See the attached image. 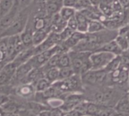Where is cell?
<instances>
[{
  "label": "cell",
  "mask_w": 129,
  "mask_h": 116,
  "mask_svg": "<svg viewBox=\"0 0 129 116\" xmlns=\"http://www.w3.org/2000/svg\"><path fill=\"white\" fill-rule=\"evenodd\" d=\"M119 34V30L106 29L98 32H86L85 37L71 51L94 53L105 44L115 40Z\"/></svg>",
  "instance_id": "obj_2"
},
{
  "label": "cell",
  "mask_w": 129,
  "mask_h": 116,
  "mask_svg": "<svg viewBox=\"0 0 129 116\" xmlns=\"http://www.w3.org/2000/svg\"><path fill=\"white\" fill-rule=\"evenodd\" d=\"M128 95H129V91H128Z\"/></svg>",
  "instance_id": "obj_41"
},
{
  "label": "cell",
  "mask_w": 129,
  "mask_h": 116,
  "mask_svg": "<svg viewBox=\"0 0 129 116\" xmlns=\"http://www.w3.org/2000/svg\"><path fill=\"white\" fill-rule=\"evenodd\" d=\"M83 116H87V115H83Z\"/></svg>",
  "instance_id": "obj_42"
},
{
  "label": "cell",
  "mask_w": 129,
  "mask_h": 116,
  "mask_svg": "<svg viewBox=\"0 0 129 116\" xmlns=\"http://www.w3.org/2000/svg\"><path fill=\"white\" fill-rule=\"evenodd\" d=\"M62 116H83V115L79 110L75 109L67 112H63Z\"/></svg>",
  "instance_id": "obj_33"
},
{
  "label": "cell",
  "mask_w": 129,
  "mask_h": 116,
  "mask_svg": "<svg viewBox=\"0 0 129 116\" xmlns=\"http://www.w3.org/2000/svg\"><path fill=\"white\" fill-rule=\"evenodd\" d=\"M63 112L59 108H51L39 114V116H62Z\"/></svg>",
  "instance_id": "obj_29"
},
{
  "label": "cell",
  "mask_w": 129,
  "mask_h": 116,
  "mask_svg": "<svg viewBox=\"0 0 129 116\" xmlns=\"http://www.w3.org/2000/svg\"><path fill=\"white\" fill-rule=\"evenodd\" d=\"M17 69V66L13 61L8 63L3 67L0 71V86H7L11 82L14 77Z\"/></svg>",
  "instance_id": "obj_10"
},
{
  "label": "cell",
  "mask_w": 129,
  "mask_h": 116,
  "mask_svg": "<svg viewBox=\"0 0 129 116\" xmlns=\"http://www.w3.org/2000/svg\"><path fill=\"white\" fill-rule=\"evenodd\" d=\"M15 2L16 0H0V18L10 11Z\"/></svg>",
  "instance_id": "obj_22"
},
{
  "label": "cell",
  "mask_w": 129,
  "mask_h": 116,
  "mask_svg": "<svg viewBox=\"0 0 129 116\" xmlns=\"http://www.w3.org/2000/svg\"><path fill=\"white\" fill-rule=\"evenodd\" d=\"M35 67L33 64V63L31 62V60H28L27 62H26L25 63L20 65V66L17 67V70H16V73L14 75V79L16 80L20 81L22 82L25 77L29 73V72L33 69Z\"/></svg>",
  "instance_id": "obj_14"
},
{
  "label": "cell",
  "mask_w": 129,
  "mask_h": 116,
  "mask_svg": "<svg viewBox=\"0 0 129 116\" xmlns=\"http://www.w3.org/2000/svg\"><path fill=\"white\" fill-rule=\"evenodd\" d=\"M8 63H9V62H8L7 60H4V61H2V62H0V71L3 69V67H4Z\"/></svg>",
  "instance_id": "obj_38"
},
{
  "label": "cell",
  "mask_w": 129,
  "mask_h": 116,
  "mask_svg": "<svg viewBox=\"0 0 129 116\" xmlns=\"http://www.w3.org/2000/svg\"><path fill=\"white\" fill-rule=\"evenodd\" d=\"M60 51L63 52L60 46L58 45H56L49 50H47L45 51H43L40 54H38L33 56L30 59V60L33 63L35 68H41L43 66H45L48 63V61L54 54H56L57 53L60 52Z\"/></svg>",
  "instance_id": "obj_8"
},
{
  "label": "cell",
  "mask_w": 129,
  "mask_h": 116,
  "mask_svg": "<svg viewBox=\"0 0 129 116\" xmlns=\"http://www.w3.org/2000/svg\"><path fill=\"white\" fill-rule=\"evenodd\" d=\"M76 10L74 8H70V7H65L63 6L60 11L59 12L60 17H62L63 20L65 21H68L70 18L74 17L76 15Z\"/></svg>",
  "instance_id": "obj_24"
},
{
  "label": "cell",
  "mask_w": 129,
  "mask_h": 116,
  "mask_svg": "<svg viewBox=\"0 0 129 116\" xmlns=\"http://www.w3.org/2000/svg\"><path fill=\"white\" fill-rule=\"evenodd\" d=\"M36 88L33 84H23L16 90V94L22 97H30L36 94Z\"/></svg>",
  "instance_id": "obj_15"
},
{
  "label": "cell",
  "mask_w": 129,
  "mask_h": 116,
  "mask_svg": "<svg viewBox=\"0 0 129 116\" xmlns=\"http://www.w3.org/2000/svg\"><path fill=\"white\" fill-rule=\"evenodd\" d=\"M86 33L80 32L79 31L74 32L72 35L67 38L66 41L61 42L59 45L61 48L63 52H69L70 51L73 50L85 37Z\"/></svg>",
  "instance_id": "obj_11"
},
{
  "label": "cell",
  "mask_w": 129,
  "mask_h": 116,
  "mask_svg": "<svg viewBox=\"0 0 129 116\" xmlns=\"http://www.w3.org/2000/svg\"><path fill=\"white\" fill-rule=\"evenodd\" d=\"M83 101H85V98L83 94H70L67 96V97L63 101L62 104H60L58 108L63 112H67L73 109H75L76 107Z\"/></svg>",
  "instance_id": "obj_9"
},
{
  "label": "cell",
  "mask_w": 129,
  "mask_h": 116,
  "mask_svg": "<svg viewBox=\"0 0 129 116\" xmlns=\"http://www.w3.org/2000/svg\"><path fill=\"white\" fill-rule=\"evenodd\" d=\"M115 41L116 42V43L123 52L129 50V41L125 35L118 34Z\"/></svg>",
  "instance_id": "obj_27"
},
{
  "label": "cell",
  "mask_w": 129,
  "mask_h": 116,
  "mask_svg": "<svg viewBox=\"0 0 129 116\" xmlns=\"http://www.w3.org/2000/svg\"><path fill=\"white\" fill-rule=\"evenodd\" d=\"M63 7V0H47L45 2V10L48 16L52 17L58 14Z\"/></svg>",
  "instance_id": "obj_13"
},
{
  "label": "cell",
  "mask_w": 129,
  "mask_h": 116,
  "mask_svg": "<svg viewBox=\"0 0 129 116\" xmlns=\"http://www.w3.org/2000/svg\"><path fill=\"white\" fill-rule=\"evenodd\" d=\"M128 88H129V79H128Z\"/></svg>",
  "instance_id": "obj_40"
},
{
  "label": "cell",
  "mask_w": 129,
  "mask_h": 116,
  "mask_svg": "<svg viewBox=\"0 0 129 116\" xmlns=\"http://www.w3.org/2000/svg\"><path fill=\"white\" fill-rule=\"evenodd\" d=\"M29 5L23 9H22L19 13L13 23L7 29H5L1 35L2 37H9L12 35H16L19 34L20 32H22L27 23L30 11L29 10Z\"/></svg>",
  "instance_id": "obj_5"
},
{
  "label": "cell",
  "mask_w": 129,
  "mask_h": 116,
  "mask_svg": "<svg viewBox=\"0 0 129 116\" xmlns=\"http://www.w3.org/2000/svg\"><path fill=\"white\" fill-rule=\"evenodd\" d=\"M75 73L71 67L59 69V80H63L73 75ZM58 80V81H59Z\"/></svg>",
  "instance_id": "obj_28"
},
{
  "label": "cell",
  "mask_w": 129,
  "mask_h": 116,
  "mask_svg": "<svg viewBox=\"0 0 129 116\" xmlns=\"http://www.w3.org/2000/svg\"><path fill=\"white\" fill-rule=\"evenodd\" d=\"M121 61H122V57H121V55L119 56H116L108 64L107 66L104 69L107 73H110L113 71H115L116 69H117L119 66H120V63H121Z\"/></svg>",
  "instance_id": "obj_25"
},
{
  "label": "cell",
  "mask_w": 129,
  "mask_h": 116,
  "mask_svg": "<svg viewBox=\"0 0 129 116\" xmlns=\"http://www.w3.org/2000/svg\"><path fill=\"white\" fill-rule=\"evenodd\" d=\"M34 85H35L36 91L37 93H41L49 88L52 85V84L50 82H48L45 77H43L40 79L38 82H36V83Z\"/></svg>",
  "instance_id": "obj_26"
},
{
  "label": "cell",
  "mask_w": 129,
  "mask_h": 116,
  "mask_svg": "<svg viewBox=\"0 0 129 116\" xmlns=\"http://www.w3.org/2000/svg\"><path fill=\"white\" fill-rule=\"evenodd\" d=\"M44 77L51 84H54L59 80V69L55 67L45 71Z\"/></svg>",
  "instance_id": "obj_20"
},
{
  "label": "cell",
  "mask_w": 129,
  "mask_h": 116,
  "mask_svg": "<svg viewBox=\"0 0 129 116\" xmlns=\"http://www.w3.org/2000/svg\"><path fill=\"white\" fill-rule=\"evenodd\" d=\"M114 109L117 112L129 114V95L128 91L126 92L117 102Z\"/></svg>",
  "instance_id": "obj_17"
},
{
  "label": "cell",
  "mask_w": 129,
  "mask_h": 116,
  "mask_svg": "<svg viewBox=\"0 0 129 116\" xmlns=\"http://www.w3.org/2000/svg\"><path fill=\"white\" fill-rule=\"evenodd\" d=\"M113 116H129V114H125V113H122V112H116Z\"/></svg>",
  "instance_id": "obj_39"
},
{
  "label": "cell",
  "mask_w": 129,
  "mask_h": 116,
  "mask_svg": "<svg viewBox=\"0 0 129 116\" xmlns=\"http://www.w3.org/2000/svg\"><path fill=\"white\" fill-rule=\"evenodd\" d=\"M73 32H74L73 30H72L71 29H70L69 27L67 26L60 33H59V36H60L61 42H63L66 41L67 38H69Z\"/></svg>",
  "instance_id": "obj_31"
},
{
  "label": "cell",
  "mask_w": 129,
  "mask_h": 116,
  "mask_svg": "<svg viewBox=\"0 0 129 116\" xmlns=\"http://www.w3.org/2000/svg\"><path fill=\"white\" fill-rule=\"evenodd\" d=\"M92 5H91L88 0H76L74 8L76 11H82V10L89 8Z\"/></svg>",
  "instance_id": "obj_30"
},
{
  "label": "cell",
  "mask_w": 129,
  "mask_h": 116,
  "mask_svg": "<svg viewBox=\"0 0 129 116\" xmlns=\"http://www.w3.org/2000/svg\"><path fill=\"white\" fill-rule=\"evenodd\" d=\"M115 57L116 55L108 52L99 51L92 53L90 57L91 63V69L98 70L104 69Z\"/></svg>",
  "instance_id": "obj_7"
},
{
  "label": "cell",
  "mask_w": 129,
  "mask_h": 116,
  "mask_svg": "<svg viewBox=\"0 0 129 116\" xmlns=\"http://www.w3.org/2000/svg\"><path fill=\"white\" fill-rule=\"evenodd\" d=\"M128 91L116 86L100 85L84 87L83 94L85 101L92 102L101 106L114 108L119 100Z\"/></svg>",
  "instance_id": "obj_1"
},
{
  "label": "cell",
  "mask_w": 129,
  "mask_h": 116,
  "mask_svg": "<svg viewBox=\"0 0 129 116\" xmlns=\"http://www.w3.org/2000/svg\"><path fill=\"white\" fill-rule=\"evenodd\" d=\"M99 51L111 53V54H114L116 56L122 55V54L123 52L122 51V49L119 48V46L118 45V44L116 43V42L115 40H113V41H111V42L105 44L104 46H102L96 52H99Z\"/></svg>",
  "instance_id": "obj_16"
},
{
  "label": "cell",
  "mask_w": 129,
  "mask_h": 116,
  "mask_svg": "<svg viewBox=\"0 0 129 116\" xmlns=\"http://www.w3.org/2000/svg\"><path fill=\"white\" fill-rule=\"evenodd\" d=\"M67 67H71V61L70 57L68 52H61L58 63H57V68L62 69V68H67Z\"/></svg>",
  "instance_id": "obj_23"
},
{
  "label": "cell",
  "mask_w": 129,
  "mask_h": 116,
  "mask_svg": "<svg viewBox=\"0 0 129 116\" xmlns=\"http://www.w3.org/2000/svg\"><path fill=\"white\" fill-rule=\"evenodd\" d=\"M67 27H69L70 29H71L74 32L77 31V29H78V22H77V20L76 18V16L73 17L72 18H70L67 21Z\"/></svg>",
  "instance_id": "obj_32"
},
{
  "label": "cell",
  "mask_w": 129,
  "mask_h": 116,
  "mask_svg": "<svg viewBox=\"0 0 129 116\" xmlns=\"http://www.w3.org/2000/svg\"><path fill=\"white\" fill-rule=\"evenodd\" d=\"M52 86L64 94H82L84 91V86L81 75L76 74H74L68 79L57 81L52 84Z\"/></svg>",
  "instance_id": "obj_4"
},
{
  "label": "cell",
  "mask_w": 129,
  "mask_h": 116,
  "mask_svg": "<svg viewBox=\"0 0 129 116\" xmlns=\"http://www.w3.org/2000/svg\"><path fill=\"white\" fill-rule=\"evenodd\" d=\"M75 16L78 22L77 31L80 32H83V33L88 32V26L89 20L81 11H76Z\"/></svg>",
  "instance_id": "obj_19"
},
{
  "label": "cell",
  "mask_w": 129,
  "mask_h": 116,
  "mask_svg": "<svg viewBox=\"0 0 129 116\" xmlns=\"http://www.w3.org/2000/svg\"><path fill=\"white\" fill-rule=\"evenodd\" d=\"M88 1H89V2L91 3V5L92 6H94V7H98V8L99 5H100V3L101 2L102 0H88Z\"/></svg>",
  "instance_id": "obj_36"
},
{
  "label": "cell",
  "mask_w": 129,
  "mask_h": 116,
  "mask_svg": "<svg viewBox=\"0 0 129 116\" xmlns=\"http://www.w3.org/2000/svg\"><path fill=\"white\" fill-rule=\"evenodd\" d=\"M69 55L71 61V68L76 75H82L91 69V63L90 60L91 52L70 51Z\"/></svg>",
  "instance_id": "obj_3"
},
{
  "label": "cell",
  "mask_w": 129,
  "mask_h": 116,
  "mask_svg": "<svg viewBox=\"0 0 129 116\" xmlns=\"http://www.w3.org/2000/svg\"><path fill=\"white\" fill-rule=\"evenodd\" d=\"M63 6L74 8L76 5V0H63Z\"/></svg>",
  "instance_id": "obj_35"
},
{
  "label": "cell",
  "mask_w": 129,
  "mask_h": 116,
  "mask_svg": "<svg viewBox=\"0 0 129 116\" xmlns=\"http://www.w3.org/2000/svg\"><path fill=\"white\" fill-rule=\"evenodd\" d=\"M51 32V30L48 29H39L34 31L33 34V44L34 47H36L39 45L42 42H43L49 33Z\"/></svg>",
  "instance_id": "obj_18"
},
{
  "label": "cell",
  "mask_w": 129,
  "mask_h": 116,
  "mask_svg": "<svg viewBox=\"0 0 129 116\" xmlns=\"http://www.w3.org/2000/svg\"><path fill=\"white\" fill-rule=\"evenodd\" d=\"M107 72L103 69L98 70H89L81 75L82 81L84 87H96L100 85H104Z\"/></svg>",
  "instance_id": "obj_6"
},
{
  "label": "cell",
  "mask_w": 129,
  "mask_h": 116,
  "mask_svg": "<svg viewBox=\"0 0 129 116\" xmlns=\"http://www.w3.org/2000/svg\"><path fill=\"white\" fill-rule=\"evenodd\" d=\"M107 28L104 25V23L99 20H89L88 26V33H95L101 32L102 30L106 29Z\"/></svg>",
  "instance_id": "obj_21"
},
{
  "label": "cell",
  "mask_w": 129,
  "mask_h": 116,
  "mask_svg": "<svg viewBox=\"0 0 129 116\" xmlns=\"http://www.w3.org/2000/svg\"><path fill=\"white\" fill-rule=\"evenodd\" d=\"M67 26V22L62 19L60 14H56L51 17V31L55 33H60Z\"/></svg>",
  "instance_id": "obj_12"
},
{
  "label": "cell",
  "mask_w": 129,
  "mask_h": 116,
  "mask_svg": "<svg viewBox=\"0 0 129 116\" xmlns=\"http://www.w3.org/2000/svg\"><path fill=\"white\" fill-rule=\"evenodd\" d=\"M33 2L36 4V5H39V4H43V3H45V2L47 0H33Z\"/></svg>",
  "instance_id": "obj_37"
},
{
  "label": "cell",
  "mask_w": 129,
  "mask_h": 116,
  "mask_svg": "<svg viewBox=\"0 0 129 116\" xmlns=\"http://www.w3.org/2000/svg\"><path fill=\"white\" fill-rule=\"evenodd\" d=\"M123 8V11L129 12V0H118Z\"/></svg>",
  "instance_id": "obj_34"
}]
</instances>
